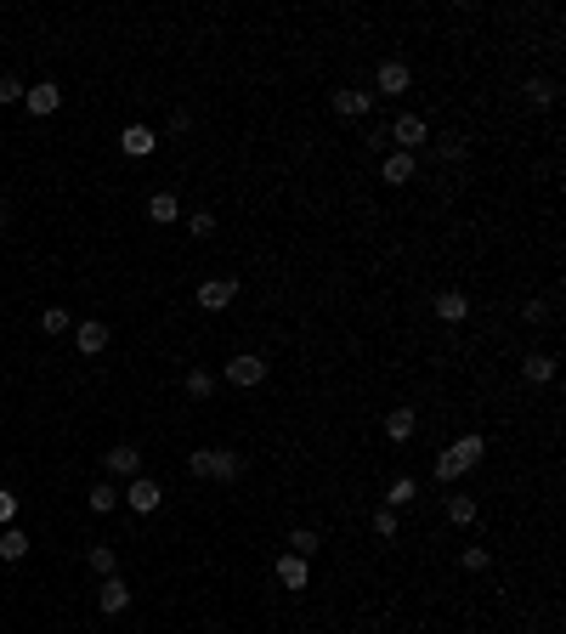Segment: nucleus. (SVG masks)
<instances>
[{
  "mask_svg": "<svg viewBox=\"0 0 566 634\" xmlns=\"http://www.w3.org/2000/svg\"><path fill=\"white\" fill-rule=\"evenodd\" d=\"M233 301H238V277H233V272L204 277V284H198V306H204V312H227Z\"/></svg>",
  "mask_w": 566,
  "mask_h": 634,
  "instance_id": "3",
  "label": "nucleus"
},
{
  "mask_svg": "<svg viewBox=\"0 0 566 634\" xmlns=\"http://www.w3.org/2000/svg\"><path fill=\"white\" fill-rule=\"evenodd\" d=\"M85 504L97 510V516H108V510H119V487H114V482H97V487L85 493Z\"/></svg>",
  "mask_w": 566,
  "mask_h": 634,
  "instance_id": "26",
  "label": "nucleus"
},
{
  "mask_svg": "<svg viewBox=\"0 0 566 634\" xmlns=\"http://www.w3.org/2000/svg\"><path fill=\"white\" fill-rule=\"evenodd\" d=\"M23 80H18V74H0V102H23Z\"/></svg>",
  "mask_w": 566,
  "mask_h": 634,
  "instance_id": "33",
  "label": "nucleus"
},
{
  "mask_svg": "<svg viewBox=\"0 0 566 634\" xmlns=\"http://www.w3.org/2000/svg\"><path fill=\"white\" fill-rule=\"evenodd\" d=\"M329 108L340 119H369V108H374V91H357V85H334L329 91Z\"/></svg>",
  "mask_w": 566,
  "mask_h": 634,
  "instance_id": "6",
  "label": "nucleus"
},
{
  "mask_svg": "<svg viewBox=\"0 0 566 634\" xmlns=\"http://www.w3.org/2000/svg\"><path fill=\"white\" fill-rule=\"evenodd\" d=\"M187 470L198 476V482H210V470H216V447H193V453H187Z\"/></svg>",
  "mask_w": 566,
  "mask_h": 634,
  "instance_id": "29",
  "label": "nucleus"
},
{
  "mask_svg": "<svg viewBox=\"0 0 566 634\" xmlns=\"http://www.w3.org/2000/svg\"><path fill=\"white\" fill-rule=\"evenodd\" d=\"M193 131V114H187V108H176V114H171V136H187Z\"/></svg>",
  "mask_w": 566,
  "mask_h": 634,
  "instance_id": "36",
  "label": "nucleus"
},
{
  "mask_svg": "<svg viewBox=\"0 0 566 634\" xmlns=\"http://www.w3.org/2000/svg\"><path fill=\"white\" fill-rule=\"evenodd\" d=\"M102 470H108V482H119V476H125V482H136V476H142V453H136L131 442H119V447H108V453H102Z\"/></svg>",
  "mask_w": 566,
  "mask_h": 634,
  "instance_id": "10",
  "label": "nucleus"
},
{
  "mask_svg": "<svg viewBox=\"0 0 566 634\" xmlns=\"http://www.w3.org/2000/svg\"><path fill=\"white\" fill-rule=\"evenodd\" d=\"M272 578H278L289 595H306V590H312V561H306V555H278Z\"/></svg>",
  "mask_w": 566,
  "mask_h": 634,
  "instance_id": "5",
  "label": "nucleus"
},
{
  "mask_svg": "<svg viewBox=\"0 0 566 634\" xmlns=\"http://www.w3.org/2000/svg\"><path fill=\"white\" fill-rule=\"evenodd\" d=\"M119 499H125L136 516H153V510L164 504V487L153 482V476H136V482H125V493H119Z\"/></svg>",
  "mask_w": 566,
  "mask_h": 634,
  "instance_id": "7",
  "label": "nucleus"
},
{
  "mask_svg": "<svg viewBox=\"0 0 566 634\" xmlns=\"http://www.w3.org/2000/svg\"><path fill=\"white\" fill-rule=\"evenodd\" d=\"M40 329H45V334H68V329H74V312H68V306H45V312H40Z\"/></svg>",
  "mask_w": 566,
  "mask_h": 634,
  "instance_id": "27",
  "label": "nucleus"
},
{
  "mask_svg": "<svg viewBox=\"0 0 566 634\" xmlns=\"http://www.w3.org/2000/svg\"><path fill=\"white\" fill-rule=\"evenodd\" d=\"M386 437L403 447L419 437V408H408V402H396V408H386Z\"/></svg>",
  "mask_w": 566,
  "mask_h": 634,
  "instance_id": "11",
  "label": "nucleus"
},
{
  "mask_svg": "<svg viewBox=\"0 0 566 634\" xmlns=\"http://www.w3.org/2000/svg\"><path fill=\"white\" fill-rule=\"evenodd\" d=\"M476 516H482L476 493H453V499H448V527H470Z\"/></svg>",
  "mask_w": 566,
  "mask_h": 634,
  "instance_id": "20",
  "label": "nucleus"
},
{
  "mask_svg": "<svg viewBox=\"0 0 566 634\" xmlns=\"http://www.w3.org/2000/svg\"><path fill=\"white\" fill-rule=\"evenodd\" d=\"M243 476V459L233 453V447H216V470H210V482H238Z\"/></svg>",
  "mask_w": 566,
  "mask_h": 634,
  "instance_id": "22",
  "label": "nucleus"
},
{
  "mask_svg": "<svg viewBox=\"0 0 566 634\" xmlns=\"http://www.w3.org/2000/svg\"><path fill=\"white\" fill-rule=\"evenodd\" d=\"M23 108H28L35 119L57 114V108H63V85H57V80H40V85H28V91H23Z\"/></svg>",
  "mask_w": 566,
  "mask_h": 634,
  "instance_id": "12",
  "label": "nucleus"
},
{
  "mask_svg": "<svg viewBox=\"0 0 566 634\" xmlns=\"http://www.w3.org/2000/svg\"><path fill=\"white\" fill-rule=\"evenodd\" d=\"M23 555H28V533L6 527V533H0V561H23Z\"/></svg>",
  "mask_w": 566,
  "mask_h": 634,
  "instance_id": "25",
  "label": "nucleus"
},
{
  "mask_svg": "<svg viewBox=\"0 0 566 634\" xmlns=\"http://www.w3.org/2000/svg\"><path fill=\"white\" fill-rule=\"evenodd\" d=\"M227 380L238 385V391H255V385H261L267 374H272V363L261 357V351H233V357H227V368H221Z\"/></svg>",
  "mask_w": 566,
  "mask_h": 634,
  "instance_id": "1",
  "label": "nucleus"
},
{
  "mask_svg": "<svg viewBox=\"0 0 566 634\" xmlns=\"http://www.w3.org/2000/svg\"><path fill=\"white\" fill-rule=\"evenodd\" d=\"M283 544H289V555H306V561H312V555H317V550H323V538H317L312 527H295V533H289V538H283Z\"/></svg>",
  "mask_w": 566,
  "mask_h": 634,
  "instance_id": "24",
  "label": "nucleus"
},
{
  "mask_svg": "<svg viewBox=\"0 0 566 634\" xmlns=\"http://www.w3.org/2000/svg\"><path fill=\"white\" fill-rule=\"evenodd\" d=\"M97 606L108 612V617H119V612L131 606V590H125V578H119V572H114V578H102V590H97Z\"/></svg>",
  "mask_w": 566,
  "mask_h": 634,
  "instance_id": "17",
  "label": "nucleus"
},
{
  "mask_svg": "<svg viewBox=\"0 0 566 634\" xmlns=\"http://www.w3.org/2000/svg\"><path fill=\"white\" fill-rule=\"evenodd\" d=\"M465 153H470V142H465V136H448V142H442V159H448V165H458Z\"/></svg>",
  "mask_w": 566,
  "mask_h": 634,
  "instance_id": "34",
  "label": "nucleus"
},
{
  "mask_svg": "<svg viewBox=\"0 0 566 634\" xmlns=\"http://www.w3.org/2000/svg\"><path fill=\"white\" fill-rule=\"evenodd\" d=\"M85 566L97 572V578H114V572H119V550L114 544H91L85 550Z\"/></svg>",
  "mask_w": 566,
  "mask_h": 634,
  "instance_id": "21",
  "label": "nucleus"
},
{
  "mask_svg": "<svg viewBox=\"0 0 566 634\" xmlns=\"http://www.w3.org/2000/svg\"><path fill=\"white\" fill-rule=\"evenodd\" d=\"M181 391H187L193 402H210V397H216V374H210L204 363H193V368H187V380H181Z\"/></svg>",
  "mask_w": 566,
  "mask_h": 634,
  "instance_id": "19",
  "label": "nucleus"
},
{
  "mask_svg": "<svg viewBox=\"0 0 566 634\" xmlns=\"http://www.w3.org/2000/svg\"><path fill=\"white\" fill-rule=\"evenodd\" d=\"M414 153H403V148H386V159H379V181H391V188H403V181H414Z\"/></svg>",
  "mask_w": 566,
  "mask_h": 634,
  "instance_id": "13",
  "label": "nucleus"
},
{
  "mask_svg": "<svg viewBox=\"0 0 566 634\" xmlns=\"http://www.w3.org/2000/svg\"><path fill=\"white\" fill-rule=\"evenodd\" d=\"M187 233H193V238H216V215H210V210H193V215H187Z\"/></svg>",
  "mask_w": 566,
  "mask_h": 634,
  "instance_id": "31",
  "label": "nucleus"
},
{
  "mask_svg": "<svg viewBox=\"0 0 566 634\" xmlns=\"http://www.w3.org/2000/svg\"><path fill=\"white\" fill-rule=\"evenodd\" d=\"M442 453H448V459H453V470L465 476V470H476L482 459H487V437H482V430H465V437H458L453 447H442Z\"/></svg>",
  "mask_w": 566,
  "mask_h": 634,
  "instance_id": "4",
  "label": "nucleus"
},
{
  "mask_svg": "<svg viewBox=\"0 0 566 634\" xmlns=\"http://www.w3.org/2000/svg\"><path fill=\"white\" fill-rule=\"evenodd\" d=\"M419 499V482L414 476H396V482L386 487V510H403V504H414Z\"/></svg>",
  "mask_w": 566,
  "mask_h": 634,
  "instance_id": "23",
  "label": "nucleus"
},
{
  "mask_svg": "<svg viewBox=\"0 0 566 634\" xmlns=\"http://www.w3.org/2000/svg\"><path fill=\"white\" fill-rule=\"evenodd\" d=\"M458 566H465V572H487V566H493V550H487V544H465V550H458Z\"/></svg>",
  "mask_w": 566,
  "mask_h": 634,
  "instance_id": "28",
  "label": "nucleus"
},
{
  "mask_svg": "<svg viewBox=\"0 0 566 634\" xmlns=\"http://www.w3.org/2000/svg\"><path fill=\"white\" fill-rule=\"evenodd\" d=\"M391 148H403V153H414V148H425V136H431V125H425L419 114H396L391 119Z\"/></svg>",
  "mask_w": 566,
  "mask_h": 634,
  "instance_id": "8",
  "label": "nucleus"
},
{
  "mask_svg": "<svg viewBox=\"0 0 566 634\" xmlns=\"http://www.w3.org/2000/svg\"><path fill=\"white\" fill-rule=\"evenodd\" d=\"M431 312H436L442 323H465V317H470V295H465V289H436Z\"/></svg>",
  "mask_w": 566,
  "mask_h": 634,
  "instance_id": "14",
  "label": "nucleus"
},
{
  "mask_svg": "<svg viewBox=\"0 0 566 634\" xmlns=\"http://www.w3.org/2000/svg\"><path fill=\"white\" fill-rule=\"evenodd\" d=\"M527 102L532 108H549V102H555V80H544V74H538V80H527Z\"/></svg>",
  "mask_w": 566,
  "mask_h": 634,
  "instance_id": "30",
  "label": "nucleus"
},
{
  "mask_svg": "<svg viewBox=\"0 0 566 634\" xmlns=\"http://www.w3.org/2000/svg\"><path fill=\"white\" fill-rule=\"evenodd\" d=\"M374 91L379 97H408V91H414V68H408L403 57H379L374 63Z\"/></svg>",
  "mask_w": 566,
  "mask_h": 634,
  "instance_id": "2",
  "label": "nucleus"
},
{
  "mask_svg": "<svg viewBox=\"0 0 566 634\" xmlns=\"http://www.w3.org/2000/svg\"><path fill=\"white\" fill-rule=\"evenodd\" d=\"M74 340H80V357H102L108 340H114V329L102 317H80V323H74Z\"/></svg>",
  "mask_w": 566,
  "mask_h": 634,
  "instance_id": "9",
  "label": "nucleus"
},
{
  "mask_svg": "<svg viewBox=\"0 0 566 634\" xmlns=\"http://www.w3.org/2000/svg\"><path fill=\"white\" fill-rule=\"evenodd\" d=\"M119 148H125L131 159H147V153L159 148V131H153V125H125V131H119Z\"/></svg>",
  "mask_w": 566,
  "mask_h": 634,
  "instance_id": "15",
  "label": "nucleus"
},
{
  "mask_svg": "<svg viewBox=\"0 0 566 634\" xmlns=\"http://www.w3.org/2000/svg\"><path fill=\"white\" fill-rule=\"evenodd\" d=\"M147 221H159V227H176L181 221V198L171 193V188H159L147 198Z\"/></svg>",
  "mask_w": 566,
  "mask_h": 634,
  "instance_id": "16",
  "label": "nucleus"
},
{
  "mask_svg": "<svg viewBox=\"0 0 566 634\" xmlns=\"http://www.w3.org/2000/svg\"><path fill=\"white\" fill-rule=\"evenodd\" d=\"M510 634H527V629H510Z\"/></svg>",
  "mask_w": 566,
  "mask_h": 634,
  "instance_id": "37",
  "label": "nucleus"
},
{
  "mask_svg": "<svg viewBox=\"0 0 566 634\" xmlns=\"http://www.w3.org/2000/svg\"><path fill=\"white\" fill-rule=\"evenodd\" d=\"M374 538H386V544L396 538V510H386V504L374 510Z\"/></svg>",
  "mask_w": 566,
  "mask_h": 634,
  "instance_id": "32",
  "label": "nucleus"
},
{
  "mask_svg": "<svg viewBox=\"0 0 566 634\" xmlns=\"http://www.w3.org/2000/svg\"><path fill=\"white\" fill-rule=\"evenodd\" d=\"M12 516H18V493L0 487V527H12Z\"/></svg>",
  "mask_w": 566,
  "mask_h": 634,
  "instance_id": "35",
  "label": "nucleus"
},
{
  "mask_svg": "<svg viewBox=\"0 0 566 634\" xmlns=\"http://www.w3.org/2000/svg\"><path fill=\"white\" fill-rule=\"evenodd\" d=\"M522 380L527 385H549V380H555V357H549V351H527V357H522Z\"/></svg>",
  "mask_w": 566,
  "mask_h": 634,
  "instance_id": "18",
  "label": "nucleus"
}]
</instances>
